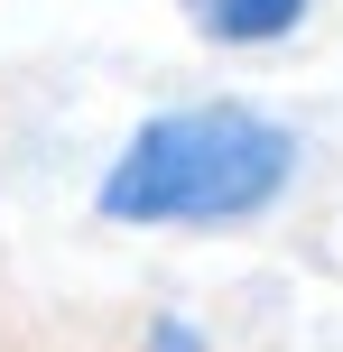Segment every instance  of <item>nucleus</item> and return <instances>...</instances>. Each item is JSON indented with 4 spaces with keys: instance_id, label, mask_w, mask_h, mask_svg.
<instances>
[{
    "instance_id": "nucleus-1",
    "label": "nucleus",
    "mask_w": 343,
    "mask_h": 352,
    "mask_svg": "<svg viewBox=\"0 0 343 352\" xmlns=\"http://www.w3.org/2000/svg\"><path fill=\"white\" fill-rule=\"evenodd\" d=\"M307 148L260 102H167L93 176V213L121 232H232L297 186Z\"/></svg>"
},
{
    "instance_id": "nucleus-2",
    "label": "nucleus",
    "mask_w": 343,
    "mask_h": 352,
    "mask_svg": "<svg viewBox=\"0 0 343 352\" xmlns=\"http://www.w3.org/2000/svg\"><path fill=\"white\" fill-rule=\"evenodd\" d=\"M177 10L204 47H278V37L307 28L316 0H177Z\"/></svg>"
}]
</instances>
